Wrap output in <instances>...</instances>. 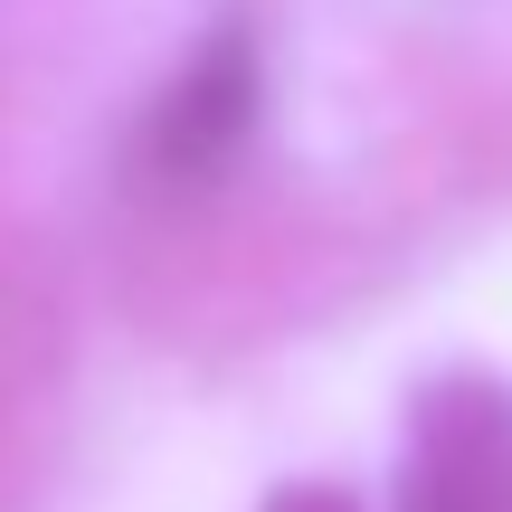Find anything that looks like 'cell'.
<instances>
[{
    "mask_svg": "<svg viewBox=\"0 0 512 512\" xmlns=\"http://www.w3.org/2000/svg\"><path fill=\"white\" fill-rule=\"evenodd\" d=\"M399 512H512V389L456 380L418 389L399 446Z\"/></svg>",
    "mask_w": 512,
    "mask_h": 512,
    "instance_id": "cell-1",
    "label": "cell"
},
{
    "mask_svg": "<svg viewBox=\"0 0 512 512\" xmlns=\"http://www.w3.org/2000/svg\"><path fill=\"white\" fill-rule=\"evenodd\" d=\"M256 95H266V76H256V38L238 29V19L209 29L200 48L181 57V76L162 86V105L143 114L152 181H171V190L219 181V171L247 152V133H256Z\"/></svg>",
    "mask_w": 512,
    "mask_h": 512,
    "instance_id": "cell-2",
    "label": "cell"
},
{
    "mask_svg": "<svg viewBox=\"0 0 512 512\" xmlns=\"http://www.w3.org/2000/svg\"><path fill=\"white\" fill-rule=\"evenodd\" d=\"M266 512H351V494H332V484H294V494H275Z\"/></svg>",
    "mask_w": 512,
    "mask_h": 512,
    "instance_id": "cell-3",
    "label": "cell"
}]
</instances>
